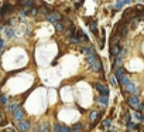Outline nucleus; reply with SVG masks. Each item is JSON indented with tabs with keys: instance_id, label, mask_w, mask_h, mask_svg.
Wrapping results in <instances>:
<instances>
[{
	"instance_id": "nucleus-1",
	"label": "nucleus",
	"mask_w": 144,
	"mask_h": 132,
	"mask_svg": "<svg viewBox=\"0 0 144 132\" xmlns=\"http://www.w3.org/2000/svg\"><path fill=\"white\" fill-rule=\"evenodd\" d=\"M129 105L134 109H138V105H140V101H138L137 95H131V97H129Z\"/></svg>"
},
{
	"instance_id": "nucleus-2",
	"label": "nucleus",
	"mask_w": 144,
	"mask_h": 132,
	"mask_svg": "<svg viewBox=\"0 0 144 132\" xmlns=\"http://www.w3.org/2000/svg\"><path fill=\"white\" fill-rule=\"evenodd\" d=\"M95 87H96V90L100 92V95H106V97H107V94H109L107 87H105L103 84H100V82H96V84H95Z\"/></svg>"
},
{
	"instance_id": "nucleus-3",
	"label": "nucleus",
	"mask_w": 144,
	"mask_h": 132,
	"mask_svg": "<svg viewBox=\"0 0 144 132\" xmlns=\"http://www.w3.org/2000/svg\"><path fill=\"white\" fill-rule=\"evenodd\" d=\"M13 116H14V119H16V121H18V122H20V121L23 119V116H24L23 108H21V107H18V108L13 112Z\"/></svg>"
},
{
	"instance_id": "nucleus-4",
	"label": "nucleus",
	"mask_w": 144,
	"mask_h": 132,
	"mask_svg": "<svg viewBox=\"0 0 144 132\" xmlns=\"http://www.w3.org/2000/svg\"><path fill=\"white\" fill-rule=\"evenodd\" d=\"M61 19H62V16H61L59 13H57V12L47 16V20H48V21H51V23H55L57 20H61Z\"/></svg>"
},
{
	"instance_id": "nucleus-5",
	"label": "nucleus",
	"mask_w": 144,
	"mask_h": 132,
	"mask_svg": "<svg viewBox=\"0 0 144 132\" xmlns=\"http://www.w3.org/2000/svg\"><path fill=\"white\" fill-rule=\"evenodd\" d=\"M17 128H18V131H21V132H26V131H28V128H30V124L27 122V121H20L17 124Z\"/></svg>"
},
{
	"instance_id": "nucleus-6",
	"label": "nucleus",
	"mask_w": 144,
	"mask_h": 132,
	"mask_svg": "<svg viewBox=\"0 0 144 132\" xmlns=\"http://www.w3.org/2000/svg\"><path fill=\"white\" fill-rule=\"evenodd\" d=\"M119 53H120V47L117 46V44H112V48H110V54H112V57H117Z\"/></svg>"
},
{
	"instance_id": "nucleus-7",
	"label": "nucleus",
	"mask_w": 144,
	"mask_h": 132,
	"mask_svg": "<svg viewBox=\"0 0 144 132\" xmlns=\"http://www.w3.org/2000/svg\"><path fill=\"white\" fill-rule=\"evenodd\" d=\"M124 88H126V91H129V92H133L134 95L137 94V90H136V87H134V84H133V82H130V81H129V82H127V84H126V87H124Z\"/></svg>"
},
{
	"instance_id": "nucleus-8",
	"label": "nucleus",
	"mask_w": 144,
	"mask_h": 132,
	"mask_svg": "<svg viewBox=\"0 0 144 132\" xmlns=\"http://www.w3.org/2000/svg\"><path fill=\"white\" fill-rule=\"evenodd\" d=\"M134 16H136V9H129V10L124 13V17H123V19H124V20H126V19H131V20H133Z\"/></svg>"
},
{
	"instance_id": "nucleus-9",
	"label": "nucleus",
	"mask_w": 144,
	"mask_h": 132,
	"mask_svg": "<svg viewBox=\"0 0 144 132\" xmlns=\"http://www.w3.org/2000/svg\"><path fill=\"white\" fill-rule=\"evenodd\" d=\"M50 131V125L47 122H41L38 125V132H48Z\"/></svg>"
},
{
	"instance_id": "nucleus-10",
	"label": "nucleus",
	"mask_w": 144,
	"mask_h": 132,
	"mask_svg": "<svg viewBox=\"0 0 144 132\" xmlns=\"http://www.w3.org/2000/svg\"><path fill=\"white\" fill-rule=\"evenodd\" d=\"M99 102L106 107V105H107V102H109V98L106 97V95H100V98H99Z\"/></svg>"
},
{
	"instance_id": "nucleus-11",
	"label": "nucleus",
	"mask_w": 144,
	"mask_h": 132,
	"mask_svg": "<svg viewBox=\"0 0 144 132\" xmlns=\"http://www.w3.org/2000/svg\"><path fill=\"white\" fill-rule=\"evenodd\" d=\"M89 27H91V30H92L95 34H98V26H96L95 21H89Z\"/></svg>"
},
{
	"instance_id": "nucleus-12",
	"label": "nucleus",
	"mask_w": 144,
	"mask_h": 132,
	"mask_svg": "<svg viewBox=\"0 0 144 132\" xmlns=\"http://www.w3.org/2000/svg\"><path fill=\"white\" fill-rule=\"evenodd\" d=\"M119 81H120V84L123 87H126V84L129 82V78H127L126 75H123V77H120V78H119Z\"/></svg>"
},
{
	"instance_id": "nucleus-13",
	"label": "nucleus",
	"mask_w": 144,
	"mask_h": 132,
	"mask_svg": "<svg viewBox=\"0 0 144 132\" xmlns=\"http://www.w3.org/2000/svg\"><path fill=\"white\" fill-rule=\"evenodd\" d=\"M9 3H6V4H4V6L1 7V9H0V16H3V14H6V12H7V9H9Z\"/></svg>"
},
{
	"instance_id": "nucleus-14",
	"label": "nucleus",
	"mask_w": 144,
	"mask_h": 132,
	"mask_svg": "<svg viewBox=\"0 0 144 132\" xmlns=\"http://www.w3.org/2000/svg\"><path fill=\"white\" fill-rule=\"evenodd\" d=\"M123 75H124V71H123L121 67H119L117 71H116V77H117V78H120V77H123Z\"/></svg>"
},
{
	"instance_id": "nucleus-15",
	"label": "nucleus",
	"mask_w": 144,
	"mask_h": 132,
	"mask_svg": "<svg viewBox=\"0 0 144 132\" xmlns=\"http://www.w3.org/2000/svg\"><path fill=\"white\" fill-rule=\"evenodd\" d=\"M98 115H99V112L98 111H92V112H91V121H96V118H98Z\"/></svg>"
},
{
	"instance_id": "nucleus-16",
	"label": "nucleus",
	"mask_w": 144,
	"mask_h": 132,
	"mask_svg": "<svg viewBox=\"0 0 144 132\" xmlns=\"http://www.w3.org/2000/svg\"><path fill=\"white\" fill-rule=\"evenodd\" d=\"M81 128H82V126H81V124H75L71 132H78V131H81Z\"/></svg>"
},
{
	"instance_id": "nucleus-17",
	"label": "nucleus",
	"mask_w": 144,
	"mask_h": 132,
	"mask_svg": "<svg viewBox=\"0 0 144 132\" xmlns=\"http://www.w3.org/2000/svg\"><path fill=\"white\" fill-rule=\"evenodd\" d=\"M55 29H57V31L61 33V31L64 30V27H62V24H61V23H55Z\"/></svg>"
},
{
	"instance_id": "nucleus-18",
	"label": "nucleus",
	"mask_w": 144,
	"mask_h": 132,
	"mask_svg": "<svg viewBox=\"0 0 144 132\" xmlns=\"http://www.w3.org/2000/svg\"><path fill=\"white\" fill-rule=\"evenodd\" d=\"M127 3H129V1H117L116 7H117V9H120V7H123L124 4H127Z\"/></svg>"
},
{
	"instance_id": "nucleus-19",
	"label": "nucleus",
	"mask_w": 144,
	"mask_h": 132,
	"mask_svg": "<svg viewBox=\"0 0 144 132\" xmlns=\"http://www.w3.org/2000/svg\"><path fill=\"white\" fill-rule=\"evenodd\" d=\"M110 82H112L113 85H117V81H116V75H112V77H110Z\"/></svg>"
},
{
	"instance_id": "nucleus-20",
	"label": "nucleus",
	"mask_w": 144,
	"mask_h": 132,
	"mask_svg": "<svg viewBox=\"0 0 144 132\" xmlns=\"http://www.w3.org/2000/svg\"><path fill=\"white\" fill-rule=\"evenodd\" d=\"M127 128H129V129H137V125L130 122V124H127Z\"/></svg>"
},
{
	"instance_id": "nucleus-21",
	"label": "nucleus",
	"mask_w": 144,
	"mask_h": 132,
	"mask_svg": "<svg viewBox=\"0 0 144 132\" xmlns=\"http://www.w3.org/2000/svg\"><path fill=\"white\" fill-rule=\"evenodd\" d=\"M0 102L3 104V105H4V104L7 102V98H6V95H1V97H0Z\"/></svg>"
},
{
	"instance_id": "nucleus-22",
	"label": "nucleus",
	"mask_w": 144,
	"mask_h": 132,
	"mask_svg": "<svg viewBox=\"0 0 144 132\" xmlns=\"http://www.w3.org/2000/svg\"><path fill=\"white\" fill-rule=\"evenodd\" d=\"M61 129H62V125H55V128H54V132H61Z\"/></svg>"
},
{
	"instance_id": "nucleus-23",
	"label": "nucleus",
	"mask_w": 144,
	"mask_h": 132,
	"mask_svg": "<svg viewBox=\"0 0 144 132\" xmlns=\"http://www.w3.org/2000/svg\"><path fill=\"white\" fill-rule=\"evenodd\" d=\"M61 132H71V129H69L68 126H64V125H62V129H61Z\"/></svg>"
},
{
	"instance_id": "nucleus-24",
	"label": "nucleus",
	"mask_w": 144,
	"mask_h": 132,
	"mask_svg": "<svg viewBox=\"0 0 144 132\" xmlns=\"http://www.w3.org/2000/svg\"><path fill=\"white\" fill-rule=\"evenodd\" d=\"M31 14H37V13H38V9H34V7H33V9H31Z\"/></svg>"
},
{
	"instance_id": "nucleus-25",
	"label": "nucleus",
	"mask_w": 144,
	"mask_h": 132,
	"mask_svg": "<svg viewBox=\"0 0 144 132\" xmlns=\"http://www.w3.org/2000/svg\"><path fill=\"white\" fill-rule=\"evenodd\" d=\"M23 4H24V6H33L34 3H33V1H24Z\"/></svg>"
},
{
	"instance_id": "nucleus-26",
	"label": "nucleus",
	"mask_w": 144,
	"mask_h": 132,
	"mask_svg": "<svg viewBox=\"0 0 144 132\" xmlns=\"http://www.w3.org/2000/svg\"><path fill=\"white\" fill-rule=\"evenodd\" d=\"M81 6H82V1H75V7L76 9H79Z\"/></svg>"
},
{
	"instance_id": "nucleus-27",
	"label": "nucleus",
	"mask_w": 144,
	"mask_h": 132,
	"mask_svg": "<svg viewBox=\"0 0 144 132\" xmlns=\"http://www.w3.org/2000/svg\"><path fill=\"white\" fill-rule=\"evenodd\" d=\"M40 10H41V13H45L47 16H48V10H47L45 7H42V9H40Z\"/></svg>"
},
{
	"instance_id": "nucleus-28",
	"label": "nucleus",
	"mask_w": 144,
	"mask_h": 132,
	"mask_svg": "<svg viewBox=\"0 0 144 132\" xmlns=\"http://www.w3.org/2000/svg\"><path fill=\"white\" fill-rule=\"evenodd\" d=\"M7 36H9V37H13V36H14V33H13V30H9V33H7Z\"/></svg>"
},
{
	"instance_id": "nucleus-29",
	"label": "nucleus",
	"mask_w": 144,
	"mask_h": 132,
	"mask_svg": "<svg viewBox=\"0 0 144 132\" xmlns=\"http://www.w3.org/2000/svg\"><path fill=\"white\" fill-rule=\"evenodd\" d=\"M71 43H74V44H78L79 40H76V38H71Z\"/></svg>"
},
{
	"instance_id": "nucleus-30",
	"label": "nucleus",
	"mask_w": 144,
	"mask_h": 132,
	"mask_svg": "<svg viewBox=\"0 0 144 132\" xmlns=\"http://www.w3.org/2000/svg\"><path fill=\"white\" fill-rule=\"evenodd\" d=\"M109 125H110V121L106 119V121H105V126H109Z\"/></svg>"
},
{
	"instance_id": "nucleus-31",
	"label": "nucleus",
	"mask_w": 144,
	"mask_h": 132,
	"mask_svg": "<svg viewBox=\"0 0 144 132\" xmlns=\"http://www.w3.org/2000/svg\"><path fill=\"white\" fill-rule=\"evenodd\" d=\"M3 46H4V43H3V40H0V50L3 48Z\"/></svg>"
},
{
	"instance_id": "nucleus-32",
	"label": "nucleus",
	"mask_w": 144,
	"mask_h": 132,
	"mask_svg": "<svg viewBox=\"0 0 144 132\" xmlns=\"http://www.w3.org/2000/svg\"><path fill=\"white\" fill-rule=\"evenodd\" d=\"M0 121H4V116H3V114H1V111H0Z\"/></svg>"
},
{
	"instance_id": "nucleus-33",
	"label": "nucleus",
	"mask_w": 144,
	"mask_h": 132,
	"mask_svg": "<svg viewBox=\"0 0 144 132\" xmlns=\"http://www.w3.org/2000/svg\"><path fill=\"white\" fill-rule=\"evenodd\" d=\"M6 132H14L13 129H6Z\"/></svg>"
},
{
	"instance_id": "nucleus-34",
	"label": "nucleus",
	"mask_w": 144,
	"mask_h": 132,
	"mask_svg": "<svg viewBox=\"0 0 144 132\" xmlns=\"http://www.w3.org/2000/svg\"><path fill=\"white\" fill-rule=\"evenodd\" d=\"M141 121H143V122H144V118H141Z\"/></svg>"
},
{
	"instance_id": "nucleus-35",
	"label": "nucleus",
	"mask_w": 144,
	"mask_h": 132,
	"mask_svg": "<svg viewBox=\"0 0 144 132\" xmlns=\"http://www.w3.org/2000/svg\"><path fill=\"white\" fill-rule=\"evenodd\" d=\"M143 115H144V112H143Z\"/></svg>"
},
{
	"instance_id": "nucleus-36",
	"label": "nucleus",
	"mask_w": 144,
	"mask_h": 132,
	"mask_svg": "<svg viewBox=\"0 0 144 132\" xmlns=\"http://www.w3.org/2000/svg\"><path fill=\"white\" fill-rule=\"evenodd\" d=\"M0 51H1V50H0Z\"/></svg>"
}]
</instances>
